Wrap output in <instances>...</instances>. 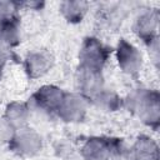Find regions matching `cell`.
Returning a JSON list of instances; mask_svg holds the SVG:
<instances>
[{
    "mask_svg": "<svg viewBox=\"0 0 160 160\" xmlns=\"http://www.w3.org/2000/svg\"><path fill=\"white\" fill-rule=\"evenodd\" d=\"M65 90L54 84H44L39 86L29 98L30 109H35L44 114H54L56 112L64 95Z\"/></svg>",
    "mask_w": 160,
    "mask_h": 160,
    "instance_id": "obj_5",
    "label": "cell"
},
{
    "mask_svg": "<svg viewBox=\"0 0 160 160\" xmlns=\"http://www.w3.org/2000/svg\"><path fill=\"white\" fill-rule=\"evenodd\" d=\"M96 109L104 112H118L124 108V98L114 89L104 88L100 90L90 101Z\"/></svg>",
    "mask_w": 160,
    "mask_h": 160,
    "instance_id": "obj_13",
    "label": "cell"
},
{
    "mask_svg": "<svg viewBox=\"0 0 160 160\" xmlns=\"http://www.w3.org/2000/svg\"><path fill=\"white\" fill-rule=\"evenodd\" d=\"M110 58V49L96 36H86L79 49V65L102 71Z\"/></svg>",
    "mask_w": 160,
    "mask_h": 160,
    "instance_id": "obj_4",
    "label": "cell"
},
{
    "mask_svg": "<svg viewBox=\"0 0 160 160\" xmlns=\"http://www.w3.org/2000/svg\"><path fill=\"white\" fill-rule=\"evenodd\" d=\"M9 49L2 44L0 42V79L2 76V72L5 70V66L8 64V59H9Z\"/></svg>",
    "mask_w": 160,
    "mask_h": 160,
    "instance_id": "obj_20",
    "label": "cell"
},
{
    "mask_svg": "<svg viewBox=\"0 0 160 160\" xmlns=\"http://www.w3.org/2000/svg\"><path fill=\"white\" fill-rule=\"evenodd\" d=\"M114 56L119 70L130 78L140 75L144 68V55L141 50L125 38H120L116 42Z\"/></svg>",
    "mask_w": 160,
    "mask_h": 160,
    "instance_id": "obj_2",
    "label": "cell"
},
{
    "mask_svg": "<svg viewBox=\"0 0 160 160\" xmlns=\"http://www.w3.org/2000/svg\"><path fill=\"white\" fill-rule=\"evenodd\" d=\"M112 155L111 160H134L131 144L121 138H111Z\"/></svg>",
    "mask_w": 160,
    "mask_h": 160,
    "instance_id": "obj_16",
    "label": "cell"
},
{
    "mask_svg": "<svg viewBox=\"0 0 160 160\" xmlns=\"http://www.w3.org/2000/svg\"><path fill=\"white\" fill-rule=\"evenodd\" d=\"M19 5L18 1H9V0H0V24L16 18L18 11H19Z\"/></svg>",
    "mask_w": 160,
    "mask_h": 160,
    "instance_id": "obj_17",
    "label": "cell"
},
{
    "mask_svg": "<svg viewBox=\"0 0 160 160\" xmlns=\"http://www.w3.org/2000/svg\"><path fill=\"white\" fill-rule=\"evenodd\" d=\"M75 86L76 92L90 102L92 98L105 88L104 74L100 70L79 65L75 72Z\"/></svg>",
    "mask_w": 160,
    "mask_h": 160,
    "instance_id": "obj_7",
    "label": "cell"
},
{
    "mask_svg": "<svg viewBox=\"0 0 160 160\" xmlns=\"http://www.w3.org/2000/svg\"><path fill=\"white\" fill-rule=\"evenodd\" d=\"M8 146L11 152L20 158H34L41 152L44 148V139L36 129L26 125L15 130L8 142Z\"/></svg>",
    "mask_w": 160,
    "mask_h": 160,
    "instance_id": "obj_3",
    "label": "cell"
},
{
    "mask_svg": "<svg viewBox=\"0 0 160 160\" xmlns=\"http://www.w3.org/2000/svg\"><path fill=\"white\" fill-rule=\"evenodd\" d=\"M124 108L128 109L138 120L150 128L158 130L160 125V94L156 89L138 88L124 98Z\"/></svg>",
    "mask_w": 160,
    "mask_h": 160,
    "instance_id": "obj_1",
    "label": "cell"
},
{
    "mask_svg": "<svg viewBox=\"0 0 160 160\" xmlns=\"http://www.w3.org/2000/svg\"><path fill=\"white\" fill-rule=\"evenodd\" d=\"M159 24H160V14L158 9H144L140 11L132 22V31L144 44L159 36Z\"/></svg>",
    "mask_w": 160,
    "mask_h": 160,
    "instance_id": "obj_9",
    "label": "cell"
},
{
    "mask_svg": "<svg viewBox=\"0 0 160 160\" xmlns=\"http://www.w3.org/2000/svg\"><path fill=\"white\" fill-rule=\"evenodd\" d=\"M89 2L82 0H64L59 4L60 15L70 24H79L89 11Z\"/></svg>",
    "mask_w": 160,
    "mask_h": 160,
    "instance_id": "obj_14",
    "label": "cell"
},
{
    "mask_svg": "<svg viewBox=\"0 0 160 160\" xmlns=\"http://www.w3.org/2000/svg\"><path fill=\"white\" fill-rule=\"evenodd\" d=\"M79 152L82 160H111V138L99 135L89 136L80 145Z\"/></svg>",
    "mask_w": 160,
    "mask_h": 160,
    "instance_id": "obj_10",
    "label": "cell"
},
{
    "mask_svg": "<svg viewBox=\"0 0 160 160\" xmlns=\"http://www.w3.org/2000/svg\"><path fill=\"white\" fill-rule=\"evenodd\" d=\"M19 9H28V10H41L45 6V2L42 1H22L18 2Z\"/></svg>",
    "mask_w": 160,
    "mask_h": 160,
    "instance_id": "obj_21",
    "label": "cell"
},
{
    "mask_svg": "<svg viewBox=\"0 0 160 160\" xmlns=\"http://www.w3.org/2000/svg\"><path fill=\"white\" fill-rule=\"evenodd\" d=\"M90 102L76 91L65 92L55 115L66 124H78L84 121Z\"/></svg>",
    "mask_w": 160,
    "mask_h": 160,
    "instance_id": "obj_6",
    "label": "cell"
},
{
    "mask_svg": "<svg viewBox=\"0 0 160 160\" xmlns=\"http://www.w3.org/2000/svg\"><path fill=\"white\" fill-rule=\"evenodd\" d=\"M0 42L8 49L16 48L21 42V26L18 16L0 24Z\"/></svg>",
    "mask_w": 160,
    "mask_h": 160,
    "instance_id": "obj_15",
    "label": "cell"
},
{
    "mask_svg": "<svg viewBox=\"0 0 160 160\" xmlns=\"http://www.w3.org/2000/svg\"><path fill=\"white\" fill-rule=\"evenodd\" d=\"M14 132H15V129L1 118L0 119V141L8 144L11 139V136L14 135Z\"/></svg>",
    "mask_w": 160,
    "mask_h": 160,
    "instance_id": "obj_19",
    "label": "cell"
},
{
    "mask_svg": "<svg viewBox=\"0 0 160 160\" xmlns=\"http://www.w3.org/2000/svg\"><path fill=\"white\" fill-rule=\"evenodd\" d=\"M31 118V109L28 102L14 100L5 105L2 119L15 130L29 125Z\"/></svg>",
    "mask_w": 160,
    "mask_h": 160,
    "instance_id": "obj_11",
    "label": "cell"
},
{
    "mask_svg": "<svg viewBox=\"0 0 160 160\" xmlns=\"http://www.w3.org/2000/svg\"><path fill=\"white\" fill-rule=\"evenodd\" d=\"M145 46L148 48V52H149V58L151 64L154 65V68L158 70L159 69V64H160V45H159V36H156L155 39L150 40L149 42L145 44Z\"/></svg>",
    "mask_w": 160,
    "mask_h": 160,
    "instance_id": "obj_18",
    "label": "cell"
},
{
    "mask_svg": "<svg viewBox=\"0 0 160 160\" xmlns=\"http://www.w3.org/2000/svg\"><path fill=\"white\" fill-rule=\"evenodd\" d=\"M54 62V56L49 50L36 49L26 54L22 66L26 76L31 80H36L45 76L52 69Z\"/></svg>",
    "mask_w": 160,
    "mask_h": 160,
    "instance_id": "obj_8",
    "label": "cell"
},
{
    "mask_svg": "<svg viewBox=\"0 0 160 160\" xmlns=\"http://www.w3.org/2000/svg\"><path fill=\"white\" fill-rule=\"evenodd\" d=\"M134 160H160L158 141L146 134L138 135L131 144Z\"/></svg>",
    "mask_w": 160,
    "mask_h": 160,
    "instance_id": "obj_12",
    "label": "cell"
}]
</instances>
